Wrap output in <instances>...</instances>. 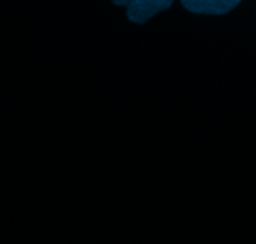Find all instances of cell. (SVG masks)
<instances>
[{
	"mask_svg": "<svg viewBox=\"0 0 256 244\" xmlns=\"http://www.w3.org/2000/svg\"><path fill=\"white\" fill-rule=\"evenodd\" d=\"M242 0H182V7L195 14L222 15L232 12Z\"/></svg>",
	"mask_w": 256,
	"mask_h": 244,
	"instance_id": "cell-2",
	"label": "cell"
},
{
	"mask_svg": "<svg viewBox=\"0 0 256 244\" xmlns=\"http://www.w3.org/2000/svg\"><path fill=\"white\" fill-rule=\"evenodd\" d=\"M118 7L126 8V17L130 22L144 24L150 18L168 10L174 0H112Z\"/></svg>",
	"mask_w": 256,
	"mask_h": 244,
	"instance_id": "cell-1",
	"label": "cell"
}]
</instances>
